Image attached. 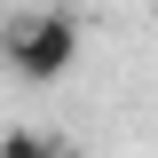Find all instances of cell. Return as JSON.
I'll return each instance as SVG.
<instances>
[{"label": "cell", "instance_id": "obj_1", "mask_svg": "<svg viewBox=\"0 0 158 158\" xmlns=\"http://www.w3.org/2000/svg\"><path fill=\"white\" fill-rule=\"evenodd\" d=\"M0 56H8V71H16L24 87H56L79 63V16L71 8H24V16H8V32H0Z\"/></svg>", "mask_w": 158, "mask_h": 158}]
</instances>
